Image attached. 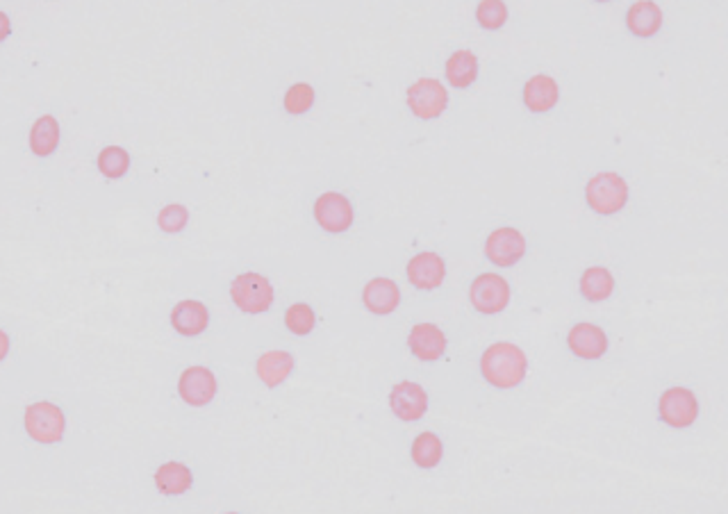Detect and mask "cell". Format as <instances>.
<instances>
[{
	"instance_id": "12",
	"label": "cell",
	"mask_w": 728,
	"mask_h": 514,
	"mask_svg": "<svg viewBox=\"0 0 728 514\" xmlns=\"http://www.w3.org/2000/svg\"><path fill=\"white\" fill-rule=\"evenodd\" d=\"M446 276H449L446 260L435 251H421L405 264V280L421 294H435L437 289H442Z\"/></svg>"
},
{
	"instance_id": "5",
	"label": "cell",
	"mask_w": 728,
	"mask_h": 514,
	"mask_svg": "<svg viewBox=\"0 0 728 514\" xmlns=\"http://www.w3.org/2000/svg\"><path fill=\"white\" fill-rule=\"evenodd\" d=\"M228 296L242 314L260 317V314H267L273 308V303H276V287L262 273L244 271L230 280Z\"/></svg>"
},
{
	"instance_id": "17",
	"label": "cell",
	"mask_w": 728,
	"mask_h": 514,
	"mask_svg": "<svg viewBox=\"0 0 728 514\" xmlns=\"http://www.w3.org/2000/svg\"><path fill=\"white\" fill-rule=\"evenodd\" d=\"M353 219V205L344 194L326 192L314 201V221L330 235H342L353 226Z\"/></svg>"
},
{
	"instance_id": "20",
	"label": "cell",
	"mask_w": 728,
	"mask_h": 514,
	"mask_svg": "<svg viewBox=\"0 0 728 514\" xmlns=\"http://www.w3.org/2000/svg\"><path fill=\"white\" fill-rule=\"evenodd\" d=\"M444 451H446L444 439L437 435L435 430H421L410 444V462L415 464L419 471H433L442 464Z\"/></svg>"
},
{
	"instance_id": "26",
	"label": "cell",
	"mask_w": 728,
	"mask_h": 514,
	"mask_svg": "<svg viewBox=\"0 0 728 514\" xmlns=\"http://www.w3.org/2000/svg\"><path fill=\"white\" fill-rule=\"evenodd\" d=\"M130 169V155L126 148L121 146H107L98 155V171L103 173L105 178L119 180L128 173Z\"/></svg>"
},
{
	"instance_id": "11",
	"label": "cell",
	"mask_w": 728,
	"mask_h": 514,
	"mask_svg": "<svg viewBox=\"0 0 728 514\" xmlns=\"http://www.w3.org/2000/svg\"><path fill=\"white\" fill-rule=\"evenodd\" d=\"M485 260L499 269H512L524 260L528 253V242L517 228L503 226L490 232L483 246Z\"/></svg>"
},
{
	"instance_id": "10",
	"label": "cell",
	"mask_w": 728,
	"mask_h": 514,
	"mask_svg": "<svg viewBox=\"0 0 728 514\" xmlns=\"http://www.w3.org/2000/svg\"><path fill=\"white\" fill-rule=\"evenodd\" d=\"M387 405L401 424H419L430 410V394L417 380L403 378L392 385L387 394Z\"/></svg>"
},
{
	"instance_id": "15",
	"label": "cell",
	"mask_w": 728,
	"mask_h": 514,
	"mask_svg": "<svg viewBox=\"0 0 728 514\" xmlns=\"http://www.w3.org/2000/svg\"><path fill=\"white\" fill-rule=\"evenodd\" d=\"M362 305L371 317H392L401 310L403 305V292L396 280L387 276H376L367 280L362 287Z\"/></svg>"
},
{
	"instance_id": "13",
	"label": "cell",
	"mask_w": 728,
	"mask_h": 514,
	"mask_svg": "<svg viewBox=\"0 0 728 514\" xmlns=\"http://www.w3.org/2000/svg\"><path fill=\"white\" fill-rule=\"evenodd\" d=\"M408 107L421 121H433L449 107V91L435 78H421L408 87Z\"/></svg>"
},
{
	"instance_id": "8",
	"label": "cell",
	"mask_w": 728,
	"mask_h": 514,
	"mask_svg": "<svg viewBox=\"0 0 728 514\" xmlns=\"http://www.w3.org/2000/svg\"><path fill=\"white\" fill-rule=\"evenodd\" d=\"M449 348V333L435 321H417L405 333V351L419 364H440L449 355Z\"/></svg>"
},
{
	"instance_id": "27",
	"label": "cell",
	"mask_w": 728,
	"mask_h": 514,
	"mask_svg": "<svg viewBox=\"0 0 728 514\" xmlns=\"http://www.w3.org/2000/svg\"><path fill=\"white\" fill-rule=\"evenodd\" d=\"M476 21L483 30H499L508 21V5L499 0H485L476 7Z\"/></svg>"
},
{
	"instance_id": "1",
	"label": "cell",
	"mask_w": 728,
	"mask_h": 514,
	"mask_svg": "<svg viewBox=\"0 0 728 514\" xmlns=\"http://www.w3.org/2000/svg\"><path fill=\"white\" fill-rule=\"evenodd\" d=\"M615 351V333L594 319H572L558 333V358L569 367L597 371Z\"/></svg>"
},
{
	"instance_id": "19",
	"label": "cell",
	"mask_w": 728,
	"mask_h": 514,
	"mask_svg": "<svg viewBox=\"0 0 728 514\" xmlns=\"http://www.w3.org/2000/svg\"><path fill=\"white\" fill-rule=\"evenodd\" d=\"M296 371V358L285 348H269L255 360V376L267 389L283 387Z\"/></svg>"
},
{
	"instance_id": "21",
	"label": "cell",
	"mask_w": 728,
	"mask_h": 514,
	"mask_svg": "<svg viewBox=\"0 0 728 514\" xmlns=\"http://www.w3.org/2000/svg\"><path fill=\"white\" fill-rule=\"evenodd\" d=\"M560 101V87L558 82L553 80L546 73H537L531 80L526 82L524 87V105L533 114H546L551 112L553 107Z\"/></svg>"
},
{
	"instance_id": "32",
	"label": "cell",
	"mask_w": 728,
	"mask_h": 514,
	"mask_svg": "<svg viewBox=\"0 0 728 514\" xmlns=\"http://www.w3.org/2000/svg\"><path fill=\"white\" fill-rule=\"evenodd\" d=\"M219 514H244V512H239V510H226V512H219Z\"/></svg>"
},
{
	"instance_id": "3",
	"label": "cell",
	"mask_w": 728,
	"mask_h": 514,
	"mask_svg": "<svg viewBox=\"0 0 728 514\" xmlns=\"http://www.w3.org/2000/svg\"><path fill=\"white\" fill-rule=\"evenodd\" d=\"M653 419L672 435H688L701 424V394L688 383H669L653 396Z\"/></svg>"
},
{
	"instance_id": "18",
	"label": "cell",
	"mask_w": 728,
	"mask_h": 514,
	"mask_svg": "<svg viewBox=\"0 0 728 514\" xmlns=\"http://www.w3.org/2000/svg\"><path fill=\"white\" fill-rule=\"evenodd\" d=\"M576 292L587 305H603L617 294V276L603 264H592L578 276Z\"/></svg>"
},
{
	"instance_id": "25",
	"label": "cell",
	"mask_w": 728,
	"mask_h": 514,
	"mask_svg": "<svg viewBox=\"0 0 728 514\" xmlns=\"http://www.w3.org/2000/svg\"><path fill=\"white\" fill-rule=\"evenodd\" d=\"M283 323L285 330L294 337H310L314 330H317L319 317L310 303L296 301L289 303L283 312Z\"/></svg>"
},
{
	"instance_id": "9",
	"label": "cell",
	"mask_w": 728,
	"mask_h": 514,
	"mask_svg": "<svg viewBox=\"0 0 728 514\" xmlns=\"http://www.w3.org/2000/svg\"><path fill=\"white\" fill-rule=\"evenodd\" d=\"M178 399L187 405V408L203 410L217 401L219 396V378L210 367L205 364H189L187 369L180 371L176 383Z\"/></svg>"
},
{
	"instance_id": "28",
	"label": "cell",
	"mask_w": 728,
	"mask_h": 514,
	"mask_svg": "<svg viewBox=\"0 0 728 514\" xmlns=\"http://www.w3.org/2000/svg\"><path fill=\"white\" fill-rule=\"evenodd\" d=\"M314 105V89L308 82H299V85H292L285 94V110L292 116H301L310 112Z\"/></svg>"
},
{
	"instance_id": "16",
	"label": "cell",
	"mask_w": 728,
	"mask_h": 514,
	"mask_svg": "<svg viewBox=\"0 0 728 514\" xmlns=\"http://www.w3.org/2000/svg\"><path fill=\"white\" fill-rule=\"evenodd\" d=\"M212 323L210 308L198 298H182L169 312V326L176 335L194 339L208 333Z\"/></svg>"
},
{
	"instance_id": "23",
	"label": "cell",
	"mask_w": 728,
	"mask_h": 514,
	"mask_svg": "<svg viewBox=\"0 0 728 514\" xmlns=\"http://www.w3.org/2000/svg\"><path fill=\"white\" fill-rule=\"evenodd\" d=\"M446 80L455 89H469L478 76V57L471 51H455L446 60Z\"/></svg>"
},
{
	"instance_id": "29",
	"label": "cell",
	"mask_w": 728,
	"mask_h": 514,
	"mask_svg": "<svg viewBox=\"0 0 728 514\" xmlns=\"http://www.w3.org/2000/svg\"><path fill=\"white\" fill-rule=\"evenodd\" d=\"M187 221H189L187 207H182V205H167L160 214H157V226H160L164 232H169V235H176V232H180L187 226Z\"/></svg>"
},
{
	"instance_id": "2",
	"label": "cell",
	"mask_w": 728,
	"mask_h": 514,
	"mask_svg": "<svg viewBox=\"0 0 728 514\" xmlns=\"http://www.w3.org/2000/svg\"><path fill=\"white\" fill-rule=\"evenodd\" d=\"M531 358L526 348L510 339L487 344L476 360V376L496 394H512L526 385Z\"/></svg>"
},
{
	"instance_id": "7",
	"label": "cell",
	"mask_w": 728,
	"mask_h": 514,
	"mask_svg": "<svg viewBox=\"0 0 728 514\" xmlns=\"http://www.w3.org/2000/svg\"><path fill=\"white\" fill-rule=\"evenodd\" d=\"M628 198H631V189L615 171L597 173L585 185V203L599 217H615L628 205Z\"/></svg>"
},
{
	"instance_id": "24",
	"label": "cell",
	"mask_w": 728,
	"mask_h": 514,
	"mask_svg": "<svg viewBox=\"0 0 728 514\" xmlns=\"http://www.w3.org/2000/svg\"><path fill=\"white\" fill-rule=\"evenodd\" d=\"M57 146H60V123H57V119L51 114L41 116L30 130L32 153L39 157H48L51 153H55Z\"/></svg>"
},
{
	"instance_id": "4",
	"label": "cell",
	"mask_w": 728,
	"mask_h": 514,
	"mask_svg": "<svg viewBox=\"0 0 728 514\" xmlns=\"http://www.w3.org/2000/svg\"><path fill=\"white\" fill-rule=\"evenodd\" d=\"M21 428L32 444L41 449H53V446L64 444L66 433H69V417L60 403L37 399L23 408Z\"/></svg>"
},
{
	"instance_id": "22",
	"label": "cell",
	"mask_w": 728,
	"mask_h": 514,
	"mask_svg": "<svg viewBox=\"0 0 728 514\" xmlns=\"http://www.w3.org/2000/svg\"><path fill=\"white\" fill-rule=\"evenodd\" d=\"M626 28L637 39L656 37L663 28V10L656 3H635L626 12Z\"/></svg>"
},
{
	"instance_id": "31",
	"label": "cell",
	"mask_w": 728,
	"mask_h": 514,
	"mask_svg": "<svg viewBox=\"0 0 728 514\" xmlns=\"http://www.w3.org/2000/svg\"><path fill=\"white\" fill-rule=\"evenodd\" d=\"M10 32H12L10 19H7L5 12H0V41H5L7 37H10Z\"/></svg>"
},
{
	"instance_id": "30",
	"label": "cell",
	"mask_w": 728,
	"mask_h": 514,
	"mask_svg": "<svg viewBox=\"0 0 728 514\" xmlns=\"http://www.w3.org/2000/svg\"><path fill=\"white\" fill-rule=\"evenodd\" d=\"M12 353V335L5 328H0V364H3Z\"/></svg>"
},
{
	"instance_id": "6",
	"label": "cell",
	"mask_w": 728,
	"mask_h": 514,
	"mask_svg": "<svg viewBox=\"0 0 728 514\" xmlns=\"http://www.w3.org/2000/svg\"><path fill=\"white\" fill-rule=\"evenodd\" d=\"M467 298L471 310H474L478 317H501V314L508 312L512 303L510 280L494 271L478 273V276L469 283Z\"/></svg>"
},
{
	"instance_id": "14",
	"label": "cell",
	"mask_w": 728,
	"mask_h": 514,
	"mask_svg": "<svg viewBox=\"0 0 728 514\" xmlns=\"http://www.w3.org/2000/svg\"><path fill=\"white\" fill-rule=\"evenodd\" d=\"M153 489L162 499H185L187 494L194 492L196 476L194 469L182 460H167L160 462L153 471Z\"/></svg>"
}]
</instances>
